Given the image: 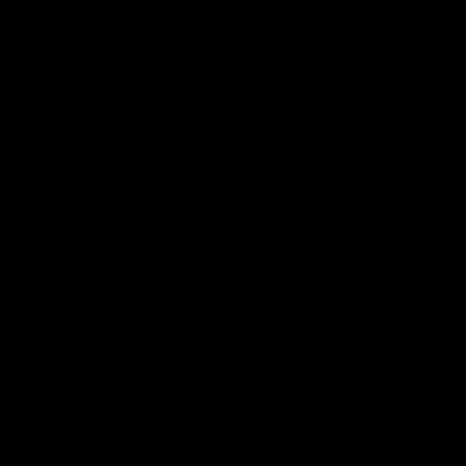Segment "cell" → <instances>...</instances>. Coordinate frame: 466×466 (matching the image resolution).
Segmentation results:
<instances>
[{
  "instance_id": "6da1fadb",
  "label": "cell",
  "mask_w": 466,
  "mask_h": 466,
  "mask_svg": "<svg viewBox=\"0 0 466 466\" xmlns=\"http://www.w3.org/2000/svg\"><path fill=\"white\" fill-rule=\"evenodd\" d=\"M419 466H466V451H442L434 442V451H419Z\"/></svg>"
}]
</instances>
